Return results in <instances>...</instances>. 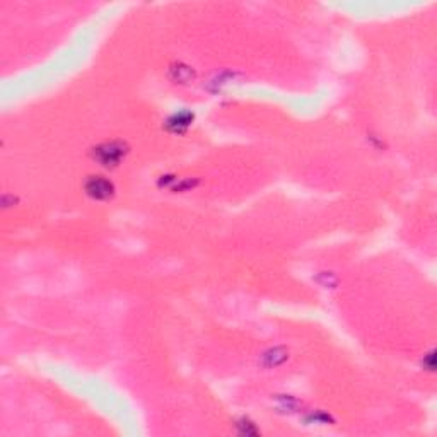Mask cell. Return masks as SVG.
Segmentation results:
<instances>
[{
    "label": "cell",
    "instance_id": "cell-2",
    "mask_svg": "<svg viewBox=\"0 0 437 437\" xmlns=\"http://www.w3.org/2000/svg\"><path fill=\"white\" fill-rule=\"evenodd\" d=\"M85 193L94 200H108L113 196L114 185L103 176H91L85 181Z\"/></svg>",
    "mask_w": 437,
    "mask_h": 437
},
{
    "label": "cell",
    "instance_id": "cell-1",
    "mask_svg": "<svg viewBox=\"0 0 437 437\" xmlns=\"http://www.w3.org/2000/svg\"><path fill=\"white\" fill-rule=\"evenodd\" d=\"M127 145L123 142H106L94 149V159H98L103 166H116L127 156Z\"/></svg>",
    "mask_w": 437,
    "mask_h": 437
}]
</instances>
